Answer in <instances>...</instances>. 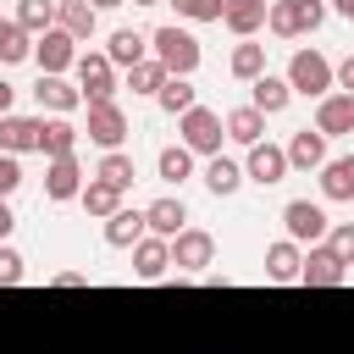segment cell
<instances>
[{
	"mask_svg": "<svg viewBox=\"0 0 354 354\" xmlns=\"http://www.w3.org/2000/svg\"><path fill=\"white\" fill-rule=\"evenodd\" d=\"M149 55L166 66V77H194L199 61H205L199 39H194L188 28H177V22H160V28L149 33Z\"/></svg>",
	"mask_w": 354,
	"mask_h": 354,
	"instance_id": "cell-1",
	"label": "cell"
},
{
	"mask_svg": "<svg viewBox=\"0 0 354 354\" xmlns=\"http://www.w3.org/2000/svg\"><path fill=\"white\" fill-rule=\"evenodd\" d=\"M288 88L293 94H304V100H326L332 94V61L321 55V50H293V61H288Z\"/></svg>",
	"mask_w": 354,
	"mask_h": 354,
	"instance_id": "cell-2",
	"label": "cell"
},
{
	"mask_svg": "<svg viewBox=\"0 0 354 354\" xmlns=\"http://www.w3.org/2000/svg\"><path fill=\"white\" fill-rule=\"evenodd\" d=\"M177 133H183V149L188 155H221V138H227V127H221V116L210 111V105H194V111H183L177 116Z\"/></svg>",
	"mask_w": 354,
	"mask_h": 354,
	"instance_id": "cell-3",
	"label": "cell"
},
{
	"mask_svg": "<svg viewBox=\"0 0 354 354\" xmlns=\"http://www.w3.org/2000/svg\"><path fill=\"white\" fill-rule=\"evenodd\" d=\"M282 227H288V243H299V249L326 243V232H332L326 205H315V199H288L282 205Z\"/></svg>",
	"mask_w": 354,
	"mask_h": 354,
	"instance_id": "cell-4",
	"label": "cell"
},
{
	"mask_svg": "<svg viewBox=\"0 0 354 354\" xmlns=\"http://www.w3.org/2000/svg\"><path fill=\"white\" fill-rule=\"evenodd\" d=\"M210 260H216V238H210L205 227H183V232L171 238V266H177V277H205Z\"/></svg>",
	"mask_w": 354,
	"mask_h": 354,
	"instance_id": "cell-5",
	"label": "cell"
},
{
	"mask_svg": "<svg viewBox=\"0 0 354 354\" xmlns=\"http://www.w3.org/2000/svg\"><path fill=\"white\" fill-rule=\"evenodd\" d=\"M77 88H83V105L88 100H116V66L105 61V50H77Z\"/></svg>",
	"mask_w": 354,
	"mask_h": 354,
	"instance_id": "cell-6",
	"label": "cell"
},
{
	"mask_svg": "<svg viewBox=\"0 0 354 354\" xmlns=\"http://www.w3.org/2000/svg\"><path fill=\"white\" fill-rule=\"evenodd\" d=\"M83 133L111 155V149L127 144V111H122L116 100H88V127H83Z\"/></svg>",
	"mask_w": 354,
	"mask_h": 354,
	"instance_id": "cell-7",
	"label": "cell"
},
{
	"mask_svg": "<svg viewBox=\"0 0 354 354\" xmlns=\"http://www.w3.org/2000/svg\"><path fill=\"white\" fill-rule=\"evenodd\" d=\"M33 61H39V77H66L77 66V39H66L61 28H50V33L33 39Z\"/></svg>",
	"mask_w": 354,
	"mask_h": 354,
	"instance_id": "cell-8",
	"label": "cell"
},
{
	"mask_svg": "<svg viewBox=\"0 0 354 354\" xmlns=\"http://www.w3.org/2000/svg\"><path fill=\"white\" fill-rule=\"evenodd\" d=\"M243 183H254V188H277V183H288V149L282 144H249V160H243Z\"/></svg>",
	"mask_w": 354,
	"mask_h": 354,
	"instance_id": "cell-9",
	"label": "cell"
},
{
	"mask_svg": "<svg viewBox=\"0 0 354 354\" xmlns=\"http://www.w3.org/2000/svg\"><path fill=\"white\" fill-rule=\"evenodd\" d=\"M33 100H39V116H77L83 111V88L72 77H39Z\"/></svg>",
	"mask_w": 354,
	"mask_h": 354,
	"instance_id": "cell-10",
	"label": "cell"
},
{
	"mask_svg": "<svg viewBox=\"0 0 354 354\" xmlns=\"http://www.w3.org/2000/svg\"><path fill=\"white\" fill-rule=\"evenodd\" d=\"M299 282H304V288H343V282H348V266H343L326 243H310V249H304V266H299Z\"/></svg>",
	"mask_w": 354,
	"mask_h": 354,
	"instance_id": "cell-11",
	"label": "cell"
},
{
	"mask_svg": "<svg viewBox=\"0 0 354 354\" xmlns=\"http://www.w3.org/2000/svg\"><path fill=\"white\" fill-rule=\"evenodd\" d=\"M83 166H77V155H61V160H44V199L50 205H66V199H77L83 194Z\"/></svg>",
	"mask_w": 354,
	"mask_h": 354,
	"instance_id": "cell-12",
	"label": "cell"
},
{
	"mask_svg": "<svg viewBox=\"0 0 354 354\" xmlns=\"http://www.w3.org/2000/svg\"><path fill=\"white\" fill-rule=\"evenodd\" d=\"M44 127H39V155L44 160H61V155H77V138H83V127L72 122V116H39Z\"/></svg>",
	"mask_w": 354,
	"mask_h": 354,
	"instance_id": "cell-13",
	"label": "cell"
},
{
	"mask_svg": "<svg viewBox=\"0 0 354 354\" xmlns=\"http://www.w3.org/2000/svg\"><path fill=\"white\" fill-rule=\"evenodd\" d=\"M183 227H188V205H183L177 194H166V199L144 205V232H149V238H166V243H171Z\"/></svg>",
	"mask_w": 354,
	"mask_h": 354,
	"instance_id": "cell-14",
	"label": "cell"
},
{
	"mask_svg": "<svg viewBox=\"0 0 354 354\" xmlns=\"http://www.w3.org/2000/svg\"><path fill=\"white\" fill-rule=\"evenodd\" d=\"M166 271H171V243L144 232V238L133 243V277H138V282H166Z\"/></svg>",
	"mask_w": 354,
	"mask_h": 354,
	"instance_id": "cell-15",
	"label": "cell"
},
{
	"mask_svg": "<svg viewBox=\"0 0 354 354\" xmlns=\"http://www.w3.org/2000/svg\"><path fill=\"white\" fill-rule=\"evenodd\" d=\"M282 149H288V171H321V166L332 160V155H326V138H321L315 127H299Z\"/></svg>",
	"mask_w": 354,
	"mask_h": 354,
	"instance_id": "cell-16",
	"label": "cell"
},
{
	"mask_svg": "<svg viewBox=\"0 0 354 354\" xmlns=\"http://www.w3.org/2000/svg\"><path fill=\"white\" fill-rule=\"evenodd\" d=\"M315 133H321V138H348V133H354V100H348V94L315 100Z\"/></svg>",
	"mask_w": 354,
	"mask_h": 354,
	"instance_id": "cell-17",
	"label": "cell"
},
{
	"mask_svg": "<svg viewBox=\"0 0 354 354\" xmlns=\"http://www.w3.org/2000/svg\"><path fill=\"white\" fill-rule=\"evenodd\" d=\"M39 127H44L39 116H17V111L0 116V155H17V160L33 155L39 149Z\"/></svg>",
	"mask_w": 354,
	"mask_h": 354,
	"instance_id": "cell-18",
	"label": "cell"
},
{
	"mask_svg": "<svg viewBox=\"0 0 354 354\" xmlns=\"http://www.w3.org/2000/svg\"><path fill=\"white\" fill-rule=\"evenodd\" d=\"M288 100H293V88H288V77H277V72H260V77L249 83V105H254L260 116H282Z\"/></svg>",
	"mask_w": 354,
	"mask_h": 354,
	"instance_id": "cell-19",
	"label": "cell"
},
{
	"mask_svg": "<svg viewBox=\"0 0 354 354\" xmlns=\"http://www.w3.org/2000/svg\"><path fill=\"white\" fill-rule=\"evenodd\" d=\"M55 28L66 33V39H94V28H100V11L88 6V0H55Z\"/></svg>",
	"mask_w": 354,
	"mask_h": 354,
	"instance_id": "cell-20",
	"label": "cell"
},
{
	"mask_svg": "<svg viewBox=\"0 0 354 354\" xmlns=\"http://www.w3.org/2000/svg\"><path fill=\"white\" fill-rule=\"evenodd\" d=\"M266 11H271V0H221V22L238 39H254L266 28Z\"/></svg>",
	"mask_w": 354,
	"mask_h": 354,
	"instance_id": "cell-21",
	"label": "cell"
},
{
	"mask_svg": "<svg viewBox=\"0 0 354 354\" xmlns=\"http://www.w3.org/2000/svg\"><path fill=\"white\" fill-rule=\"evenodd\" d=\"M321 199H332V205H348L354 199V149L348 155H332L321 166Z\"/></svg>",
	"mask_w": 354,
	"mask_h": 354,
	"instance_id": "cell-22",
	"label": "cell"
},
{
	"mask_svg": "<svg viewBox=\"0 0 354 354\" xmlns=\"http://www.w3.org/2000/svg\"><path fill=\"white\" fill-rule=\"evenodd\" d=\"M144 55H149V33H138V28H116V33L105 39V61H111V66H122V72H127V66H138Z\"/></svg>",
	"mask_w": 354,
	"mask_h": 354,
	"instance_id": "cell-23",
	"label": "cell"
},
{
	"mask_svg": "<svg viewBox=\"0 0 354 354\" xmlns=\"http://www.w3.org/2000/svg\"><path fill=\"white\" fill-rule=\"evenodd\" d=\"M221 127H227V138H232V144H243V149L266 138V116H260L254 105H232V111L221 116Z\"/></svg>",
	"mask_w": 354,
	"mask_h": 354,
	"instance_id": "cell-24",
	"label": "cell"
},
{
	"mask_svg": "<svg viewBox=\"0 0 354 354\" xmlns=\"http://www.w3.org/2000/svg\"><path fill=\"white\" fill-rule=\"evenodd\" d=\"M144 238V210L138 205H122L116 216H105V243L111 249H133Z\"/></svg>",
	"mask_w": 354,
	"mask_h": 354,
	"instance_id": "cell-25",
	"label": "cell"
},
{
	"mask_svg": "<svg viewBox=\"0 0 354 354\" xmlns=\"http://www.w3.org/2000/svg\"><path fill=\"white\" fill-rule=\"evenodd\" d=\"M299 266H304V249H299V243L277 238V243L266 249V282H299Z\"/></svg>",
	"mask_w": 354,
	"mask_h": 354,
	"instance_id": "cell-26",
	"label": "cell"
},
{
	"mask_svg": "<svg viewBox=\"0 0 354 354\" xmlns=\"http://www.w3.org/2000/svg\"><path fill=\"white\" fill-rule=\"evenodd\" d=\"M205 188H210L216 199H232V194L243 188V166L227 160V155H210V160H205Z\"/></svg>",
	"mask_w": 354,
	"mask_h": 354,
	"instance_id": "cell-27",
	"label": "cell"
},
{
	"mask_svg": "<svg viewBox=\"0 0 354 354\" xmlns=\"http://www.w3.org/2000/svg\"><path fill=\"white\" fill-rule=\"evenodd\" d=\"M227 72H232L238 83H254V77L266 72V44H254V39H238V44H232V55H227Z\"/></svg>",
	"mask_w": 354,
	"mask_h": 354,
	"instance_id": "cell-28",
	"label": "cell"
},
{
	"mask_svg": "<svg viewBox=\"0 0 354 354\" xmlns=\"http://www.w3.org/2000/svg\"><path fill=\"white\" fill-rule=\"evenodd\" d=\"M94 177H100V183H111L116 194H127V188L138 183V166H133V155H127V149H111V155H100Z\"/></svg>",
	"mask_w": 354,
	"mask_h": 354,
	"instance_id": "cell-29",
	"label": "cell"
},
{
	"mask_svg": "<svg viewBox=\"0 0 354 354\" xmlns=\"http://www.w3.org/2000/svg\"><path fill=\"white\" fill-rule=\"evenodd\" d=\"M77 205H83L88 216H100V221H105V216H116V210L127 205V194H116L111 183H100V177H88V183H83V194H77Z\"/></svg>",
	"mask_w": 354,
	"mask_h": 354,
	"instance_id": "cell-30",
	"label": "cell"
},
{
	"mask_svg": "<svg viewBox=\"0 0 354 354\" xmlns=\"http://www.w3.org/2000/svg\"><path fill=\"white\" fill-rule=\"evenodd\" d=\"M155 105H160L166 116H183V111H194V105H199V88H194V77H166V83H160V94H155Z\"/></svg>",
	"mask_w": 354,
	"mask_h": 354,
	"instance_id": "cell-31",
	"label": "cell"
},
{
	"mask_svg": "<svg viewBox=\"0 0 354 354\" xmlns=\"http://www.w3.org/2000/svg\"><path fill=\"white\" fill-rule=\"evenodd\" d=\"M155 177H160V183H171V188H183V183L194 177V155H188L183 144H166V149L155 155Z\"/></svg>",
	"mask_w": 354,
	"mask_h": 354,
	"instance_id": "cell-32",
	"label": "cell"
},
{
	"mask_svg": "<svg viewBox=\"0 0 354 354\" xmlns=\"http://www.w3.org/2000/svg\"><path fill=\"white\" fill-rule=\"evenodd\" d=\"M28 39H39V33H50L55 28V0H17V17H11Z\"/></svg>",
	"mask_w": 354,
	"mask_h": 354,
	"instance_id": "cell-33",
	"label": "cell"
},
{
	"mask_svg": "<svg viewBox=\"0 0 354 354\" xmlns=\"http://www.w3.org/2000/svg\"><path fill=\"white\" fill-rule=\"evenodd\" d=\"M17 61H33V39L11 17H0V66H17Z\"/></svg>",
	"mask_w": 354,
	"mask_h": 354,
	"instance_id": "cell-34",
	"label": "cell"
},
{
	"mask_svg": "<svg viewBox=\"0 0 354 354\" xmlns=\"http://www.w3.org/2000/svg\"><path fill=\"white\" fill-rule=\"evenodd\" d=\"M160 83H166V66H160L155 55H144L138 66H127V88H133V94H149V100H155Z\"/></svg>",
	"mask_w": 354,
	"mask_h": 354,
	"instance_id": "cell-35",
	"label": "cell"
},
{
	"mask_svg": "<svg viewBox=\"0 0 354 354\" xmlns=\"http://www.w3.org/2000/svg\"><path fill=\"white\" fill-rule=\"evenodd\" d=\"M266 28H271L277 39H299V6H293V0H271Z\"/></svg>",
	"mask_w": 354,
	"mask_h": 354,
	"instance_id": "cell-36",
	"label": "cell"
},
{
	"mask_svg": "<svg viewBox=\"0 0 354 354\" xmlns=\"http://www.w3.org/2000/svg\"><path fill=\"white\" fill-rule=\"evenodd\" d=\"M183 22H221V0H171Z\"/></svg>",
	"mask_w": 354,
	"mask_h": 354,
	"instance_id": "cell-37",
	"label": "cell"
},
{
	"mask_svg": "<svg viewBox=\"0 0 354 354\" xmlns=\"http://www.w3.org/2000/svg\"><path fill=\"white\" fill-rule=\"evenodd\" d=\"M326 249H332L343 266H354V221H337V227L326 232Z\"/></svg>",
	"mask_w": 354,
	"mask_h": 354,
	"instance_id": "cell-38",
	"label": "cell"
},
{
	"mask_svg": "<svg viewBox=\"0 0 354 354\" xmlns=\"http://www.w3.org/2000/svg\"><path fill=\"white\" fill-rule=\"evenodd\" d=\"M22 282V254L11 243H0V288H17Z\"/></svg>",
	"mask_w": 354,
	"mask_h": 354,
	"instance_id": "cell-39",
	"label": "cell"
},
{
	"mask_svg": "<svg viewBox=\"0 0 354 354\" xmlns=\"http://www.w3.org/2000/svg\"><path fill=\"white\" fill-rule=\"evenodd\" d=\"M22 188V160L17 155H0V199H11Z\"/></svg>",
	"mask_w": 354,
	"mask_h": 354,
	"instance_id": "cell-40",
	"label": "cell"
},
{
	"mask_svg": "<svg viewBox=\"0 0 354 354\" xmlns=\"http://www.w3.org/2000/svg\"><path fill=\"white\" fill-rule=\"evenodd\" d=\"M293 6H299V33H315L326 22V6L321 0H293Z\"/></svg>",
	"mask_w": 354,
	"mask_h": 354,
	"instance_id": "cell-41",
	"label": "cell"
},
{
	"mask_svg": "<svg viewBox=\"0 0 354 354\" xmlns=\"http://www.w3.org/2000/svg\"><path fill=\"white\" fill-rule=\"evenodd\" d=\"M332 88H343V94L354 100V55H343V61H332Z\"/></svg>",
	"mask_w": 354,
	"mask_h": 354,
	"instance_id": "cell-42",
	"label": "cell"
},
{
	"mask_svg": "<svg viewBox=\"0 0 354 354\" xmlns=\"http://www.w3.org/2000/svg\"><path fill=\"white\" fill-rule=\"evenodd\" d=\"M83 282H88L83 271H55V277H50V288H83Z\"/></svg>",
	"mask_w": 354,
	"mask_h": 354,
	"instance_id": "cell-43",
	"label": "cell"
},
{
	"mask_svg": "<svg viewBox=\"0 0 354 354\" xmlns=\"http://www.w3.org/2000/svg\"><path fill=\"white\" fill-rule=\"evenodd\" d=\"M11 227H17V210H11V199H0V243L11 238Z\"/></svg>",
	"mask_w": 354,
	"mask_h": 354,
	"instance_id": "cell-44",
	"label": "cell"
},
{
	"mask_svg": "<svg viewBox=\"0 0 354 354\" xmlns=\"http://www.w3.org/2000/svg\"><path fill=\"white\" fill-rule=\"evenodd\" d=\"M11 100H17V88H11L6 77H0V116H11Z\"/></svg>",
	"mask_w": 354,
	"mask_h": 354,
	"instance_id": "cell-45",
	"label": "cell"
},
{
	"mask_svg": "<svg viewBox=\"0 0 354 354\" xmlns=\"http://www.w3.org/2000/svg\"><path fill=\"white\" fill-rule=\"evenodd\" d=\"M94 11H116V6H127V0H88Z\"/></svg>",
	"mask_w": 354,
	"mask_h": 354,
	"instance_id": "cell-46",
	"label": "cell"
},
{
	"mask_svg": "<svg viewBox=\"0 0 354 354\" xmlns=\"http://www.w3.org/2000/svg\"><path fill=\"white\" fill-rule=\"evenodd\" d=\"M337 17H343V22H354V0H337Z\"/></svg>",
	"mask_w": 354,
	"mask_h": 354,
	"instance_id": "cell-47",
	"label": "cell"
},
{
	"mask_svg": "<svg viewBox=\"0 0 354 354\" xmlns=\"http://www.w3.org/2000/svg\"><path fill=\"white\" fill-rule=\"evenodd\" d=\"M127 6H166V0H127Z\"/></svg>",
	"mask_w": 354,
	"mask_h": 354,
	"instance_id": "cell-48",
	"label": "cell"
}]
</instances>
